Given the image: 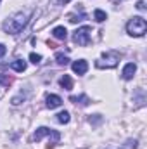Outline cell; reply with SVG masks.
Returning a JSON list of instances; mask_svg holds the SVG:
<instances>
[{
    "label": "cell",
    "instance_id": "obj_1",
    "mask_svg": "<svg viewBox=\"0 0 147 149\" xmlns=\"http://www.w3.org/2000/svg\"><path fill=\"white\" fill-rule=\"evenodd\" d=\"M31 12H17L14 16H10L5 23H3V31L9 35H17L30 21Z\"/></svg>",
    "mask_w": 147,
    "mask_h": 149
},
{
    "label": "cell",
    "instance_id": "obj_2",
    "mask_svg": "<svg viewBox=\"0 0 147 149\" xmlns=\"http://www.w3.org/2000/svg\"><path fill=\"white\" fill-rule=\"evenodd\" d=\"M146 31H147V23L142 16H133L126 23V33L130 37H144Z\"/></svg>",
    "mask_w": 147,
    "mask_h": 149
},
{
    "label": "cell",
    "instance_id": "obj_3",
    "mask_svg": "<svg viewBox=\"0 0 147 149\" xmlns=\"http://www.w3.org/2000/svg\"><path fill=\"white\" fill-rule=\"evenodd\" d=\"M118 61H119V54L118 52H104L102 57L95 61V66L97 68L111 70V68H116L118 66Z\"/></svg>",
    "mask_w": 147,
    "mask_h": 149
},
{
    "label": "cell",
    "instance_id": "obj_4",
    "mask_svg": "<svg viewBox=\"0 0 147 149\" xmlns=\"http://www.w3.org/2000/svg\"><path fill=\"white\" fill-rule=\"evenodd\" d=\"M90 37H92V28L90 26H81V28H78L74 31L73 42L78 43V45H81V47H85V45L90 43Z\"/></svg>",
    "mask_w": 147,
    "mask_h": 149
},
{
    "label": "cell",
    "instance_id": "obj_5",
    "mask_svg": "<svg viewBox=\"0 0 147 149\" xmlns=\"http://www.w3.org/2000/svg\"><path fill=\"white\" fill-rule=\"evenodd\" d=\"M47 108L49 109H55V108H59L61 104H62V99L59 97V95H55V94H50V95H47Z\"/></svg>",
    "mask_w": 147,
    "mask_h": 149
},
{
    "label": "cell",
    "instance_id": "obj_6",
    "mask_svg": "<svg viewBox=\"0 0 147 149\" xmlns=\"http://www.w3.org/2000/svg\"><path fill=\"white\" fill-rule=\"evenodd\" d=\"M52 134H54V130H50L47 127H40V128H37V132L33 134V141L35 142H40L45 135H52Z\"/></svg>",
    "mask_w": 147,
    "mask_h": 149
},
{
    "label": "cell",
    "instance_id": "obj_7",
    "mask_svg": "<svg viewBox=\"0 0 147 149\" xmlns=\"http://www.w3.org/2000/svg\"><path fill=\"white\" fill-rule=\"evenodd\" d=\"M87 70H88V64H87L85 59H80V61H74L73 63V71L76 74H85Z\"/></svg>",
    "mask_w": 147,
    "mask_h": 149
},
{
    "label": "cell",
    "instance_id": "obj_8",
    "mask_svg": "<svg viewBox=\"0 0 147 149\" xmlns=\"http://www.w3.org/2000/svg\"><path fill=\"white\" fill-rule=\"evenodd\" d=\"M135 71H137V64L135 63H128L125 68H123V78L125 80H132L133 78V74H135Z\"/></svg>",
    "mask_w": 147,
    "mask_h": 149
},
{
    "label": "cell",
    "instance_id": "obj_9",
    "mask_svg": "<svg viewBox=\"0 0 147 149\" xmlns=\"http://www.w3.org/2000/svg\"><path fill=\"white\" fill-rule=\"evenodd\" d=\"M52 35H54V38H57V40H66L68 30H66L64 26H55V28L52 30Z\"/></svg>",
    "mask_w": 147,
    "mask_h": 149
},
{
    "label": "cell",
    "instance_id": "obj_10",
    "mask_svg": "<svg viewBox=\"0 0 147 149\" xmlns=\"http://www.w3.org/2000/svg\"><path fill=\"white\" fill-rule=\"evenodd\" d=\"M10 68H12L14 71H17V73H23V71L26 70V61H23V59H16V61L10 63Z\"/></svg>",
    "mask_w": 147,
    "mask_h": 149
},
{
    "label": "cell",
    "instance_id": "obj_11",
    "mask_svg": "<svg viewBox=\"0 0 147 149\" xmlns=\"http://www.w3.org/2000/svg\"><path fill=\"white\" fill-rule=\"evenodd\" d=\"M59 83H61V87H62L64 90H71V88H73V80H71L69 74H64V76L59 80Z\"/></svg>",
    "mask_w": 147,
    "mask_h": 149
},
{
    "label": "cell",
    "instance_id": "obj_12",
    "mask_svg": "<svg viewBox=\"0 0 147 149\" xmlns=\"http://www.w3.org/2000/svg\"><path fill=\"white\" fill-rule=\"evenodd\" d=\"M69 101L74 102V104H81V106H88V104H90V99H88L85 94H81V95H78V97H69Z\"/></svg>",
    "mask_w": 147,
    "mask_h": 149
},
{
    "label": "cell",
    "instance_id": "obj_13",
    "mask_svg": "<svg viewBox=\"0 0 147 149\" xmlns=\"http://www.w3.org/2000/svg\"><path fill=\"white\" fill-rule=\"evenodd\" d=\"M94 19H95L97 23H102V21L107 19V14H106L104 10H101V9H95V10H94Z\"/></svg>",
    "mask_w": 147,
    "mask_h": 149
},
{
    "label": "cell",
    "instance_id": "obj_14",
    "mask_svg": "<svg viewBox=\"0 0 147 149\" xmlns=\"http://www.w3.org/2000/svg\"><path fill=\"white\" fill-rule=\"evenodd\" d=\"M55 61H57L59 66H66V64L69 63V57L64 56V54H61V52H57V54H55Z\"/></svg>",
    "mask_w": 147,
    "mask_h": 149
},
{
    "label": "cell",
    "instance_id": "obj_15",
    "mask_svg": "<svg viewBox=\"0 0 147 149\" xmlns=\"http://www.w3.org/2000/svg\"><path fill=\"white\" fill-rule=\"evenodd\" d=\"M55 120H57L59 123H69V120H71V118H69V113H68V111H61L59 114H57V118H55Z\"/></svg>",
    "mask_w": 147,
    "mask_h": 149
},
{
    "label": "cell",
    "instance_id": "obj_16",
    "mask_svg": "<svg viewBox=\"0 0 147 149\" xmlns=\"http://www.w3.org/2000/svg\"><path fill=\"white\" fill-rule=\"evenodd\" d=\"M30 61H31L33 64H40V63H42V56H40V54H35V52H31V54H30Z\"/></svg>",
    "mask_w": 147,
    "mask_h": 149
},
{
    "label": "cell",
    "instance_id": "obj_17",
    "mask_svg": "<svg viewBox=\"0 0 147 149\" xmlns=\"http://www.w3.org/2000/svg\"><path fill=\"white\" fill-rule=\"evenodd\" d=\"M10 81H12V78H10V76H5V74H0V83H2V85H5V87H9V85H10Z\"/></svg>",
    "mask_w": 147,
    "mask_h": 149
},
{
    "label": "cell",
    "instance_id": "obj_18",
    "mask_svg": "<svg viewBox=\"0 0 147 149\" xmlns=\"http://www.w3.org/2000/svg\"><path fill=\"white\" fill-rule=\"evenodd\" d=\"M52 2V5L54 7H61V5H66V3H69L71 0H50Z\"/></svg>",
    "mask_w": 147,
    "mask_h": 149
},
{
    "label": "cell",
    "instance_id": "obj_19",
    "mask_svg": "<svg viewBox=\"0 0 147 149\" xmlns=\"http://www.w3.org/2000/svg\"><path fill=\"white\" fill-rule=\"evenodd\" d=\"M85 17H87L85 14H81V16H74V14H71V16H69V21H71V23H76V21H81V19H85Z\"/></svg>",
    "mask_w": 147,
    "mask_h": 149
},
{
    "label": "cell",
    "instance_id": "obj_20",
    "mask_svg": "<svg viewBox=\"0 0 147 149\" xmlns=\"http://www.w3.org/2000/svg\"><path fill=\"white\" fill-rule=\"evenodd\" d=\"M101 121H102L101 114H94V118L90 116V123H94V125H95V123H101Z\"/></svg>",
    "mask_w": 147,
    "mask_h": 149
},
{
    "label": "cell",
    "instance_id": "obj_21",
    "mask_svg": "<svg viewBox=\"0 0 147 149\" xmlns=\"http://www.w3.org/2000/svg\"><path fill=\"white\" fill-rule=\"evenodd\" d=\"M135 7H137V9H139V10H146V2H144V0H139V2H137V5H135Z\"/></svg>",
    "mask_w": 147,
    "mask_h": 149
},
{
    "label": "cell",
    "instance_id": "obj_22",
    "mask_svg": "<svg viewBox=\"0 0 147 149\" xmlns=\"http://www.w3.org/2000/svg\"><path fill=\"white\" fill-rule=\"evenodd\" d=\"M5 52H7V47H5L3 43H0V57H3V56H5Z\"/></svg>",
    "mask_w": 147,
    "mask_h": 149
},
{
    "label": "cell",
    "instance_id": "obj_23",
    "mask_svg": "<svg viewBox=\"0 0 147 149\" xmlns=\"http://www.w3.org/2000/svg\"><path fill=\"white\" fill-rule=\"evenodd\" d=\"M111 2H119V0H111Z\"/></svg>",
    "mask_w": 147,
    "mask_h": 149
},
{
    "label": "cell",
    "instance_id": "obj_24",
    "mask_svg": "<svg viewBox=\"0 0 147 149\" xmlns=\"http://www.w3.org/2000/svg\"><path fill=\"white\" fill-rule=\"evenodd\" d=\"M0 2H2V0H0Z\"/></svg>",
    "mask_w": 147,
    "mask_h": 149
}]
</instances>
